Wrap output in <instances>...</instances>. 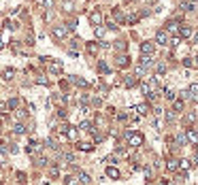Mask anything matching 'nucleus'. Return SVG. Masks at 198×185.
<instances>
[{
    "label": "nucleus",
    "instance_id": "1",
    "mask_svg": "<svg viewBox=\"0 0 198 185\" xmlns=\"http://www.w3.org/2000/svg\"><path fill=\"white\" fill-rule=\"evenodd\" d=\"M126 139H128V142H130L132 147H141V145H143V140H145V136H143L141 132H128V134H126Z\"/></svg>",
    "mask_w": 198,
    "mask_h": 185
},
{
    "label": "nucleus",
    "instance_id": "2",
    "mask_svg": "<svg viewBox=\"0 0 198 185\" xmlns=\"http://www.w3.org/2000/svg\"><path fill=\"white\" fill-rule=\"evenodd\" d=\"M141 53H143V55H153V53H155V45H153L151 41L141 43Z\"/></svg>",
    "mask_w": 198,
    "mask_h": 185
},
{
    "label": "nucleus",
    "instance_id": "3",
    "mask_svg": "<svg viewBox=\"0 0 198 185\" xmlns=\"http://www.w3.org/2000/svg\"><path fill=\"white\" fill-rule=\"evenodd\" d=\"M155 41L160 43L162 47H168L170 45V39H168V32H164V30H160L158 34H155Z\"/></svg>",
    "mask_w": 198,
    "mask_h": 185
},
{
    "label": "nucleus",
    "instance_id": "4",
    "mask_svg": "<svg viewBox=\"0 0 198 185\" xmlns=\"http://www.w3.org/2000/svg\"><path fill=\"white\" fill-rule=\"evenodd\" d=\"M90 21H92V26H94V28H96V26H102V13H100V11L90 13Z\"/></svg>",
    "mask_w": 198,
    "mask_h": 185
},
{
    "label": "nucleus",
    "instance_id": "5",
    "mask_svg": "<svg viewBox=\"0 0 198 185\" xmlns=\"http://www.w3.org/2000/svg\"><path fill=\"white\" fill-rule=\"evenodd\" d=\"M66 32H68V28H64V26H55L53 28V36H58V39H64Z\"/></svg>",
    "mask_w": 198,
    "mask_h": 185
},
{
    "label": "nucleus",
    "instance_id": "6",
    "mask_svg": "<svg viewBox=\"0 0 198 185\" xmlns=\"http://www.w3.org/2000/svg\"><path fill=\"white\" fill-rule=\"evenodd\" d=\"M106 177H109V179H119L121 175H119V170H117L115 166H109V168H106Z\"/></svg>",
    "mask_w": 198,
    "mask_h": 185
},
{
    "label": "nucleus",
    "instance_id": "7",
    "mask_svg": "<svg viewBox=\"0 0 198 185\" xmlns=\"http://www.w3.org/2000/svg\"><path fill=\"white\" fill-rule=\"evenodd\" d=\"M185 139L190 140V142H194V145H198V132L190 128V130H188V134H185Z\"/></svg>",
    "mask_w": 198,
    "mask_h": 185
},
{
    "label": "nucleus",
    "instance_id": "8",
    "mask_svg": "<svg viewBox=\"0 0 198 185\" xmlns=\"http://www.w3.org/2000/svg\"><path fill=\"white\" fill-rule=\"evenodd\" d=\"M79 183L81 185H92V179H90V175H85V172H79Z\"/></svg>",
    "mask_w": 198,
    "mask_h": 185
},
{
    "label": "nucleus",
    "instance_id": "9",
    "mask_svg": "<svg viewBox=\"0 0 198 185\" xmlns=\"http://www.w3.org/2000/svg\"><path fill=\"white\" fill-rule=\"evenodd\" d=\"M188 94H190V98H192V100H198V83H192V85H190V90H188Z\"/></svg>",
    "mask_w": 198,
    "mask_h": 185
},
{
    "label": "nucleus",
    "instance_id": "10",
    "mask_svg": "<svg viewBox=\"0 0 198 185\" xmlns=\"http://www.w3.org/2000/svg\"><path fill=\"white\" fill-rule=\"evenodd\" d=\"M179 34H181L183 39H190L194 32H192V28H190V26H183V28H179Z\"/></svg>",
    "mask_w": 198,
    "mask_h": 185
},
{
    "label": "nucleus",
    "instance_id": "11",
    "mask_svg": "<svg viewBox=\"0 0 198 185\" xmlns=\"http://www.w3.org/2000/svg\"><path fill=\"white\" fill-rule=\"evenodd\" d=\"M183 66H188V68H190V66H196L198 68V55L196 57H185V60H183Z\"/></svg>",
    "mask_w": 198,
    "mask_h": 185
},
{
    "label": "nucleus",
    "instance_id": "12",
    "mask_svg": "<svg viewBox=\"0 0 198 185\" xmlns=\"http://www.w3.org/2000/svg\"><path fill=\"white\" fill-rule=\"evenodd\" d=\"M166 26H168V32H173V34H177V32H179V24H177L175 19H170Z\"/></svg>",
    "mask_w": 198,
    "mask_h": 185
},
{
    "label": "nucleus",
    "instance_id": "13",
    "mask_svg": "<svg viewBox=\"0 0 198 185\" xmlns=\"http://www.w3.org/2000/svg\"><path fill=\"white\" fill-rule=\"evenodd\" d=\"M166 168H168L170 172H175V170H179V160H168V164H166Z\"/></svg>",
    "mask_w": 198,
    "mask_h": 185
},
{
    "label": "nucleus",
    "instance_id": "14",
    "mask_svg": "<svg viewBox=\"0 0 198 185\" xmlns=\"http://www.w3.org/2000/svg\"><path fill=\"white\" fill-rule=\"evenodd\" d=\"M134 111H136V113H139V115H147V106H145V104H134Z\"/></svg>",
    "mask_w": 198,
    "mask_h": 185
},
{
    "label": "nucleus",
    "instance_id": "15",
    "mask_svg": "<svg viewBox=\"0 0 198 185\" xmlns=\"http://www.w3.org/2000/svg\"><path fill=\"white\" fill-rule=\"evenodd\" d=\"M194 6H196V4H192V2H185V0H183L179 9H181V11H194Z\"/></svg>",
    "mask_w": 198,
    "mask_h": 185
},
{
    "label": "nucleus",
    "instance_id": "16",
    "mask_svg": "<svg viewBox=\"0 0 198 185\" xmlns=\"http://www.w3.org/2000/svg\"><path fill=\"white\" fill-rule=\"evenodd\" d=\"M66 132H68V139H70V140H77V136H79V134H77V130H75V128H70V126H68V130H66Z\"/></svg>",
    "mask_w": 198,
    "mask_h": 185
},
{
    "label": "nucleus",
    "instance_id": "17",
    "mask_svg": "<svg viewBox=\"0 0 198 185\" xmlns=\"http://www.w3.org/2000/svg\"><path fill=\"white\" fill-rule=\"evenodd\" d=\"M13 75H15V70H13V68H6V70L2 72V77H4L6 81H9V79H13Z\"/></svg>",
    "mask_w": 198,
    "mask_h": 185
},
{
    "label": "nucleus",
    "instance_id": "18",
    "mask_svg": "<svg viewBox=\"0 0 198 185\" xmlns=\"http://www.w3.org/2000/svg\"><path fill=\"white\" fill-rule=\"evenodd\" d=\"M49 70L51 72H60V70H62V64H60V62H53V64L49 66Z\"/></svg>",
    "mask_w": 198,
    "mask_h": 185
},
{
    "label": "nucleus",
    "instance_id": "19",
    "mask_svg": "<svg viewBox=\"0 0 198 185\" xmlns=\"http://www.w3.org/2000/svg\"><path fill=\"white\" fill-rule=\"evenodd\" d=\"M94 32H96V36H104L106 28H104V26H96V28H94Z\"/></svg>",
    "mask_w": 198,
    "mask_h": 185
},
{
    "label": "nucleus",
    "instance_id": "20",
    "mask_svg": "<svg viewBox=\"0 0 198 185\" xmlns=\"http://www.w3.org/2000/svg\"><path fill=\"white\" fill-rule=\"evenodd\" d=\"M24 132H26L24 124H15V134H24Z\"/></svg>",
    "mask_w": 198,
    "mask_h": 185
},
{
    "label": "nucleus",
    "instance_id": "21",
    "mask_svg": "<svg viewBox=\"0 0 198 185\" xmlns=\"http://www.w3.org/2000/svg\"><path fill=\"white\" fill-rule=\"evenodd\" d=\"M179 168L188 170V168H190V160H179Z\"/></svg>",
    "mask_w": 198,
    "mask_h": 185
},
{
    "label": "nucleus",
    "instance_id": "22",
    "mask_svg": "<svg viewBox=\"0 0 198 185\" xmlns=\"http://www.w3.org/2000/svg\"><path fill=\"white\" fill-rule=\"evenodd\" d=\"M175 111H177V113L183 111V102H181V100H175Z\"/></svg>",
    "mask_w": 198,
    "mask_h": 185
},
{
    "label": "nucleus",
    "instance_id": "23",
    "mask_svg": "<svg viewBox=\"0 0 198 185\" xmlns=\"http://www.w3.org/2000/svg\"><path fill=\"white\" fill-rule=\"evenodd\" d=\"M164 96H166V100H175V92H173V90H166Z\"/></svg>",
    "mask_w": 198,
    "mask_h": 185
},
{
    "label": "nucleus",
    "instance_id": "24",
    "mask_svg": "<svg viewBox=\"0 0 198 185\" xmlns=\"http://www.w3.org/2000/svg\"><path fill=\"white\" fill-rule=\"evenodd\" d=\"M177 142H179V145H185V142H188L185 134H177Z\"/></svg>",
    "mask_w": 198,
    "mask_h": 185
},
{
    "label": "nucleus",
    "instance_id": "25",
    "mask_svg": "<svg viewBox=\"0 0 198 185\" xmlns=\"http://www.w3.org/2000/svg\"><path fill=\"white\" fill-rule=\"evenodd\" d=\"M81 130H85V132L92 130V124H90V121H81Z\"/></svg>",
    "mask_w": 198,
    "mask_h": 185
},
{
    "label": "nucleus",
    "instance_id": "26",
    "mask_svg": "<svg viewBox=\"0 0 198 185\" xmlns=\"http://www.w3.org/2000/svg\"><path fill=\"white\" fill-rule=\"evenodd\" d=\"M41 4H43L45 9H51V6H53V0H41Z\"/></svg>",
    "mask_w": 198,
    "mask_h": 185
},
{
    "label": "nucleus",
    "instance_id": "27",
    "mask_svg": "<svg viewBox=\"0 0 198 185\" xmlns=\"http://www.w3.org/2000/svg\"><path fill=\"white\" fill-rule=\"evenodd\" d=\"M134 83H136V79H134V77H128V79H126V85H128V87H132Z\"/></svg>",
    "mask_w": 198,
    "mask_h": 185
},
{
    "label": "nucleus",
    "instance_id": "28",
    "mask_svg": "<svg viewBox=\"0 0 198 185\" xmlns=\"http://www.w3.org/2000/svg\"><path fill=\"white\" fill-rule=\"evenodd\" d=\"M81 151H92V145L90 142H81Z\"/></svg>",
    "mask_w": 198,
    "mask_h": 185
},
{
    "label": "nucleus",
    "instance_id": "29",
    "mask_svg": "<svg viewBox=\"0 0 198 185\" xmlns=\"http://www.w3.org/2000/svg\"><path fill=\"white\" fill-rule=\"evenodd\" d=\"M64 9H66V11H73V2H70V0H64Z\"/></svg>",
    "mask_w": 198,
    "mask_h": 185
},
{
    "label": "nucleus",
    "instance_id": "30",
    "mask_svg": "<svg viewBox=\"0 0 198 185\" xmlns=\"http://www.w3.org/2000/svg\"><path fill=\"white\" fill-rule=\"evenodd\" d=\"M126 60H128V57L121 55V57H117V64H119V66H126Z\"/></svg>",
    "mask_w": 198,
    "mask_h": 185
},
{
    "label": "nucleus",
    "instance_id": "31",
    "mask_svg": "<svg viewBox=\"0 0 198 185\" xmlns=\"http://www.w3.org/2000/svg\"><path fill=\"white\" fill-rule=\"evenodd\" d=\"M166 72V66L164 64H158V75H164Z\"/></svg>",
    "mask_w": 198,
    "mask_h": 185
},
{
    "label": "nucleus",
    "instance_id": "32",
    "mask_svg": "<svg viewBox=\"0 0 198 185\" xmlns=\"http://www.w3.org/2000/svg\"><path fill=\"white\" fill-rule=\"evenodd\" d=\"M100 72H109V66H106V64H104V62H100Z\"/></svg>",
    "mask_w": 198,
    "mask_h": 185
},
{
    "label": "nucleus",
    "instance_id": "33",
    "mask_svg": "<svg viewBox=\"0 0 198 185\" xmlns=\"http://www.w3.org/2000/svg\"><path fill=\"white\" fill-rule=\"evenodd\" d=\"M128 21H130V24H136V21H139V15H132V17H128Z\"/></svg>",
    "mask_w": 198,
    "mask_h": 185
},
{
    "label": "nucleus",
    "instance_id": "34",
    "mask_svg": "<svg viewBox=\"0 0 198 185\" xmlns=\"http://www.w3.org/2000/svg\"><path fill=\"white\" fill-rule=\"evenodd\" d=\"M15 106H17V100H15V98H13V100H9V109H15Z\"/></svg>",
    "mask_w": 198,
    "mask_h": 185
},
{
    "label": "nucleus",
    "instance_id": "35",
    "mask_svg": "<svg viewBox=\"0 0 198 185\" xmlns=\"http://www.w3.org/2000/svg\"><path fill=\"white\" fill-rule=\"evenodd\" d=\"M96 49H98L96 45H88V51H90V53H96Z\"/></svg>",
    "mask_w": 198,
    "mask_h": 185
},
{
    "label": "nucleus",
    "instance_id": "36",
    "mask_svg": "<svg viewBox=\"0 0 198 185\" xmlns=\"http://www.w3.org/2000/svg\"><path fill=\"white\" fill-rule=\"evenodd\" d=\"M192 41H194V45H198V32L196 34H192Z\"/></svg>",
    "mask_w": 198,
    "mask_h": 185
},
{
    "label": "nucleus",
    "instance_id": "37",
    "mask_svg": "<svg viewBox=\"0 0 198 185\" xmlns=\"http://www.w3.org/2000/svg\"><path fill=\"white\" fill-rule=\"evenodd\" d=\"M194 164H196V166H198V153H196V155H194Z\"/></svg>",
    "mask_w": 198,
    "mask_h": 185
},
{
    "label": "nucleus",
    "instance_id": "38",
    "mask_svg": "<svg viewBox=\"0 0 198 185\" xmlns=\"http://www.w3.org/2000/svg\"><path fill=\"white\" fill-rule=\"evenodd\" d=\"M185 2H192V4H196V2H198V0H185Z\"/></svg>",
    "mask_w": 198,
    "mask_h": 185
},
{
    "label": "nucleus",
    "instance_id": "39",
    "mask_svg": "<svg viewBox=\"0 0 198 185\" xmlns=\"http://www.w3.org/2000/svg\"><path fill=\"white\" fill-rule=\"evenodd\" d=\"M2 47H4V43H2V36H0V49H2Z\"/></svg>",
    "mask_w": 198,
    "mask_h": 185
}]
</instances>
